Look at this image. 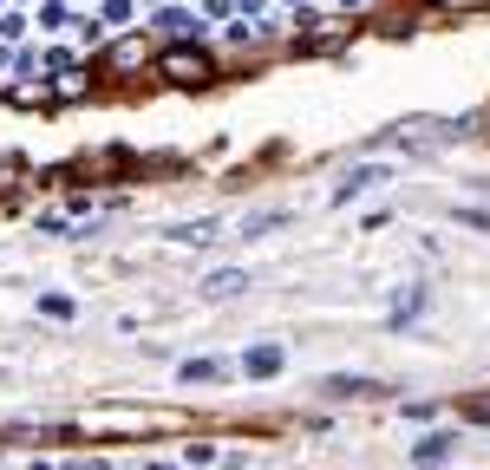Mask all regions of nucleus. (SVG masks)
I'll use <instances>...</instances> for the list:
<instances>
[{
  "mask_svg": "<svg viewBox=\"0 0 490 470\" xmlns=\"http://www.w3.org/2000/svg\"><path fill=\"white\" fill-rule=\"evenodd\" d=\"M340 7H366V0H340Z\"/></svg>",
  "mask_w": 490,
  "mask_h": 470,
  "instance_id": "f3484780",
  "label": "nucleus"
},
{
  "mask_svg": "<svg viewBox=\"0 0 490 470\" xmlns=\"http://www.w3.org/2000/svg\"><path fill=\"white\" fill-rule=\"evenodd\" d=\"M157 33H203L190 14H157Z\"/></svg>",
  "mask_w": 490,
  "mask_h": 470,
  "instance_id": "ddd939ff",
  "label": "nucleus"
},
{
  "mask_svg": "<svg viewBox=\"0 0 490 470\" xmlns=\"http://www.w3.org/2000/svg\"><path fill=\"white\" fill-rule=\"evenodd\" d=\"M282 223H288V209H262V216H249V223H242V242H255V235L282 229Z\"/></svg>",
  "mask_w": 490,
  "mask_h": 470,
  "instance_id": "9d476101",
  "label": "nucleus"
},
{
  "mask_svg": "<svg viewBox=\"0 0 490 470\" xmlns=\"http://www.w3.org/2000/svg\"><path fill=\"white\" fill-rule=\"evenodd\" d=\"M7 40H20V20H0V46H7Z\"/></svg>",
  "mask_w": 490,
  "mask_h": 470,
  "instance_id": "dca6fc26",
  "label": "nucleus"
},
{
  "mask_svg": "<svg viewBox=\"0 0 490 470\" xmlns=\"http://www.w3.org/2000/svg\"><path fill=\"white\" fill-rule=\"evenodd\" d=\"M419 314H425V288H405V300H399V308L386 314V327H412Z\"/></svg>",
  "mask_w": 490,
  "mask_h": 470,
  "instance_id": "1a4fd4ad",
  "label": "nucleus"
},
{
  "mask_svg": "<svg viewBox=\"0 0 490 470\" xmlns=\"http://www.w3.org/2000/svg\"><path fill=\"white\" fill-rule=\"evenodd\" d=\"M52 78H60V86H52V92H60V98H79V92H86V72H79V66H60V72H52Z\"/></svg>",
  "mask_w": 490,
  "mask_h": 470,
  "instance_id": "f8f14e48",
  "label": "nucleus"
},
{
  "mask_svg": "<svg viewBox=\"0 0 490 470\" xmlns=\"http://www.w3.org/2000/svg\"><path fill=\"white\" fill-rule=\"evenodd\" d=\"M197 294H203V300H236V294H249V274H242V268H223V274H209Z\"/></svg>",
  "mask_w": 490,
  "mask_h": 470,
  "instance_id": "39448f33",
  "label": "nucleus"
},
{
  "mask_svg": "<svg viewBox=\"0 0 490 470\" xmlns=\"http://www.w3.org/2000/svg\"><path fill=\"white\" fill-rule=\"evenodd\" d=\"M451 451H458V431H425L419 451H412V464H419V470H445Z\"/></svg>",
  "mask_w": 490,
  "mask_h": 470,
  "instance_id": "7ed1b4c3",
  "label": "nucleus"
},
{
  "mask_svg": "<svg viewBox=\"0 0 490 470\" xmlns=\"http://www.w3.org/2000/svg\"><path fill=\"white\" fill-rule=\"evenodd\" d=\"M282 366H288L282 346H249V353H242V373H249V379H275Z\"/></svg>",
  "mask_w": 490,
  "mask_h": 470,
  "instance_id": "20e7f679",
  "label": "nucleus"
},
{
  "mask_svg": "<svg viewBox=\"0 0 490 470\" xmlns=\"http://www.w3.org/2000/svg\"><path fill=\"white\" fill-rule=\"evenodd\" d=\"M216 235V216H197V223H177V229H163V242H177V248H203Z\"/></svg>",
  "mask_w": 490,
  "mask_h": 470,
  "instance_id": "423d86ee",
  "label": "nucleus"
},
{
  "mask_svg": "<svg viewBox=\"0 0 490 470\" xmlns=\"http://www.w3.org/2000/svg\"><path fill=\"white\" fill-rule=\"evenodd\" d=\"M223 373H229L223 359H183V366H177L183 385H209V379H223Z\"/></svg>",
  "mask_w": 490,
  "mask_h": 470,
  "instance_id": "6e6552de",
  "label": "nucleus"
},
{
  "mask_svg": "<svg viewBox=\"0 0 490 470\" xmlns=\"http://www.w3.org/2000/svg\"><path fill=\"white\" fill-rule=\"evenodd\" d=\"M40 314H52V320H72V294H40Z\"/></svg>",
  "mask_w": 490,
  "mask_h": 470,
  "instance_id": "4468645a",
  "label": "nucleus"
},
{
  "mask_svg": "<svg viewBox=\"0 0 490 470\" xmlns=\"http://www.w3.org/2000/svg\"><path fill=\"white\" fill-rule=\"evenodd\" d=\"M320 392H334V399H366V392H379V379H360V373H334L320 385Z\"/></svg>",
  "mask_w": 490,
  "mask_h": 470,
  "instance_id": "0eeeda50",
  "label": "nucleus"
},
{
  "mask_svg": "<svg viewBox=\"0 0 490 470\" xmlns=\"http://www.w3.org/2000/svg\"><path fill=\"white\" fill-rule=\"evenodd\" d=\"M183 464H190V470H209V464H216V445H190Z\"/></svg>",
  "mask_w": 490,
  "mask_h": 470,
  "instance_id": "2eb2a0df",
  "label": "nucleus"
},
{
  "mask_svg": "<svg viewBox=\"0 0 490 470\" xmlns=\"http://www.w3.org/2000/svg\"><path fill=\"white\" fill-rule=\"evenodd\" d=\"M157 72L163 78H171V86H209V52L203 46H171V52H163V60H157Z\"/></svg>",
  "mask_w": 490,
  "mask_h": 470,
  "instance_id": "f257e3e1",
  "label": "nucleus"
},
{
  "mask_svg": "<svg viewBox=\"0 0 490 470\" xmlns=\"http://www.w3.org/2000/svg\"><path fill=\"white\" fill-rule=\"evenodd\" d=\"M144 60V40H125V46H112V72H131Z\"/></svg>",
  "mask_w": 490,
  "mask_h": 470,
  "instance_id": "9b49d317",
  "label": "nucleus"
},
{
  "mask_svg": "<svg viewBox=\"0 0 490 470\" xmlns=\"http://www.w3.org/2000/svg\"><path fill=\"white\" fill-rule=\"evenodd\" d=\"M379 183H393V163H360V170H347L340 189H334V203H353V197H366V189Z\"/></svg>",
  "mask_w": 490,
  "mask_h": 470,
  "instance_id": "f03ea898",
  "label": "nucleus"
}]
</instances>
